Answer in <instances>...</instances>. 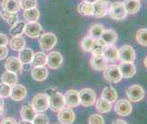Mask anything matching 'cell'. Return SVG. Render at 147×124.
<instances>
[{
    "label": "cell",
    "mask_w": 147,
    "mask_h": 124,
    "mask_svg": "<svg viewBox=\"0 0 147 124\" xmlns=\"http://www.w3.org/2000/svg\"><path fill=\"white\" fill-rule=\"evenodd\" d=\"M46 94L49 98V108L55 112H59L65 107L64 95H62L56 88H49L46 90Z\"/></svg>",
    "instance_id": "1"
},
{
    "label": "cell",
    "mask_w": 147,
    "mask_h": 124,
    "mask_svg": "<svg viewBox=\"0 0 147 124\" xmlns=\"http://www.w3.org/2000/svg\"><path fill=\"white\" fill-rule=\"evenodd\" d=\"M108 15L113 19L123 20L127 17L128 14L126 12L123 2L117 1V2H113V4L110 5Z\"/></svg>",
    "instance_id": "2"
},
{
    "label": "cell",
    "mask_w": 147,
    "mask_h": 124,
    "mask_svg": "<svg viewBox=\"0 0 147 124\" xmlns=\"http://www.w3.org/2000/svg\"><path fill=\"white\" fill-rule=\"evenodd\" d=\"M33 108L37 112H44L49 108V98L46 93H38L33 98Z\"/></svg>",
    "instance_id": "3"
},
{
    "label": "cell",
    "mask_w": 147,
    "mask_h": 124,
    "mask_svg": "<svg viewBox=\"0 0 147 124\" xmlns=\"http://www.w3.org/2000/svg\"><path fill=\"white\" fill-rule=\"evenodd\" d=\"M104 79L110 83H118L123 80L120 69L117 65H110L103 70Z\"/></svg>",
    "instance_id": "4"
},
{
    "label": "cell",
    "mask_w": 147,
    "mask_h": 124,
    "mask_svg": "<svg viewBox=\"0 0 147 124\" xmlns=\"http://www.w3.org/2000/svg\"><path fill=\"white\" fill-rule=\"evenodd\" d=\"M80 95V102L84 107L92 106L96 101V94L95 91L89 88L82 89L79 92Z\"/></svg>",
    "instance_id": "5"
},
{
    "label": "cell",
    "mask_w": 147,
    "mask_h": 124,
    "mask_svg": "<svg viewBox=\"0 0 147 124\" xmlns=\"http://www.w3.org/2000/svg\"><path fill=\"white\" fill-rule=\"evenodd\" d=\"M57 37L56 35L53 33H43L41 35V37L39 38V44H40V48L44 51H49L51 50L56 43H57Z\"/></svg>",
    "instance_id": "6"
},
{
    "label": "cell",
    "mask_w": 147,
    "mask_h": 124,
    "mask_svg": "<svg viewBox=\"0 0 147 124\" xmlns=\"http://www.w3.org/2000/svg\"><path fill=\"white\" fill-rule=\"evenodd\" d=\"M126 95L131 102H139L144 98V90L140 85H131L126 89Z\"/></svg>",
    "instance_id": "7"
},
{
    "label": "cell",
    "mask_w": 147,
    "mask_h": 124,
    "mask_svg": "<svg viewBox=\"0 0 147 124\" xmlns=\"http://www.w3.org/2000/svg\"><path fill=\"white\" fill-rule=\"evenodd\" d=\"M119 60L121 62H134L135 60V51L134 48L130 45H124L118 49Z\"/></svg>",
    "instance_id": "8"
},
{
    "label": "cell",
    "mask_w": 147,
    "mask_h": 124,
    "mask_svg": "<svg viewBox=\"0 0 147 124\" xmlns=\"http://www.w3.org/2000/svg\"><path fill=\"white\" fill-rule=\"evenodd\" d=\"M114 111L121 117L129 116L133 111V106H131V103L127 100H119L116 101L114 105Z\"/></svg>",
    "instance_id": "9"
},
{
    "label": "cell",
    "mask_w": 147,
    "mask_h": 124,
    "mask_svg": "<svg viewBox=\"0 0 147 124\" xmlns=\"http://www.w3.org/2000/svg\"><path fill=\"white\" fill-rule=\"evenodd\" d=\"M24 33L31 38H37L43 34V30L38 22H28L25 26Z\"/></svg>",
    "instance_id": "10"
},
{
    "label": "cell",
    "mask_w": 147,
    "mask_h": 124,
    "mask_svg": "<svg viewBox=\"0 0 147 124\" xmlns=\"http://www.w3.org/2000/svg\"><path fill=\"white\" fill-rule=\"evenodd\" d=\"M110 5V2L106 0H98L93 4V16L98 18L105 17L108 14Z\"/></svg>",
    "instance_id": "11"
},
{
    "label": "cell",
    "mask_w": 147,
    "mask_h": 124,
    "mask_svg": "<svg viewBox=\"0 0 147 124\" xmlns=\"http://www.w3.org/2000/svg\"><path fill=\"white\" fill-rule=\"evenodd\" d=\"M108 60L103 55H92L90 60V67L96 71H102L108 66Z\"/></svg>",
    "instance_id": "12"
},
{
    "label": "cell",
    "mask_w": 147,
    "mask_h": 124,
    "mask_svg": "<svg viewBox=\"0 0 147 124\" xmlns=\"http://www.w3.org/2000/svg\"><path fill=\"white\" fill-rule=\"evenodd\" d=\"M59 123H72L75 121V113L70 107H64L58 113Z\"/></svg>",
    "instance_id": "13"
},
{
    "label": "cell",
    "mask_w": 147,
    "mask_h": 124,
    "mask_svg": "<svg viewBox=\"0 0 147 124\" xmlns=\"http://www.w3.org/2000/svg\"><path fill=\"white\" fill-rule=\"evenodd\" d=\"M63 62V57L58 51H51L47 55V65L52 69H57L61 66Z\"/></svg>",
    "instance_id": "14"
},
{
    "label": "cell",
    "mask_w": 147,
    "mask_h": 124,
    "mask_svg": "<svg viewBox=\"0 0 147 124\" xmlns=\"http://www.w3.org/2000/svg\"><path fill=\"white\" fill-rule=\"evenodd\" d=\"M64 100H65V106L70 107V108L78 107L80 104L79 91L75 90H68L66 92V94L64 95Z\"/></svg>",
    "instance_id": "15"
},
{
    "label": "cell",
    "mask_w": 147,
    "mask_h": 124,
    "mask_svg": "<svg viewBox=\"0 0 147 124\" xmlns=\"http://www.w3.org/2000/svg\"><path fill=\"white\" fill-rule=\"evenodd\" d=\"M118 67L121 76L124 79H131L136 73V68L134 62H121Z\"/></svg>",
    "instance_id": "16"
},
{
    "label": "cell",
    "mask_w": 147,
    "mask_h": 124,
    "mask_svg": "<svg viewBox=\"0 0 147 124\" xmlns=\"http://www.w3.org/2000/svg\"><path fill=\"white\" fill-rule=\"evenodd\" d=\"M37 114V111H35L32 105H24L21 108L20 111V116H21L22 121L21 122H26V123H32L33 119L35 118Z\"/></svg>",
    "instance_id": "17"
},
{
    "label": "cell",
    "mask_w": 147,
    "mask_h": 124,
    "mask_svg": "<svg viewBox=\"0 0 147 124\" xmlns=\"http://www.w3.org/2000/svg\"><path fill=\"white\" fill-rule=\"evenodd\" d=\"M27 96V89L20 84H15L11 87L10 97L15 101H21Z\"/></svg>",
    "instance_id": "18"
},
{
    "label": "cell",
    "mask_w": 147,
    "mask_h": 124,
    "mask_svg": "<svg viewBox=\"0 0 147 124\" xmlns=\"http://www.w3.org/2000/svg\"><path fill=\"white\" fill-rule=\"evenodd\" d=\"M5 68L7 71H11L14 73H20L22 70V62L18 57H10L6 61Z\"/></svg>",
    "instance_id": "19"
},
{
    "label": "cell",
    "mask_w": 147,
    "mask_h": 124,
    "mask_svg": "<svg viewBox=\"0 0 147 124\" xmlns=\"http://www.w3.org/2000/svg\"><path fill=\"white\" fill-rule=\"evenodd\" d=\"M102 55L106 58L108 61L111 62H115L119 60V52L117 46H115L113 44L106 45L104 48Z\"/></svg>",
    "instance_id": "20"
},
{
    "label": "cell",
    "mask_w": 147,
    "mask_h": 124,
    "mask_svg": "<svg viewBox=\"0 0 147 124\" xmlns=\"http://www.w3.org/2000/svg\"><path fill=\"white\" fill-rule=\"evenodd\" d=\"M32 78L37 81H44L49 76V70L45 66H35L31 70Z\"/></svg>",
    "instance_id": "21"
},
{
    "label": "cell",
    "mask_w": 147,
    "mask_h": 124,
    "mask_svg": "<svg viewBox=\"0 0 147 124\" xmlns=\"http://www.w3.org/2000/svg\"><path fill=\"white\" fill-rule=\"evenodd\" d=\"M1 7L6 11L18 13L21 9V0H3Z\"/></svg>",
    "instance_id": "22"
},
{
    "label": "cell",
    "mask_w": 147,
    "mask_h": 124,
    "mask_svg": "<svg viewBox=\"0 0 147 124\" xmlns=\"http://www.w3.org/2000/svg\"><path fill=\"white\" fill-rule=\"evenodd\" d=\"M100 98H102V99L106 100L111 103H113L117 100L118 94H117V91H116L113 87H105L102 90V91H101Z\"/></svg>",
    "instance_id": "23"
},
{
    "label": "cell",
    "mask_w": 147,
    "mask_h": 124,
    "mask_svg": "<svg viewBox=\"0 0 147 124\" xmlns=\"http://www.w3.org/2000/svg\"><path fill=\"white\" fill-rule=\"evenodd\" d=\"M123 4L126 12L129 15L136 14L141 8V3L138 0H124Z\"/></svg>",
    "instance_id": "24"
},
{
    "label": "cell",
    "mask_w": 147,
    "mask_h": 124,
    "mask_svg": "<svg viewBox=\"0 0 147 124\" xmlns=\"http://www.w3.org/2000/svg\"><path fill=\"white\" fill-rule=\"evenodd\" d=\"M100 38L107 45H110V44H114L117 41L118 36L116 31L113 29H107V30L104 29V31L100 36Z\"/></svg>",
    "instance_id": "25"
},
{
    "label": "cell",
    "mask_w": 147,
    "mask_h": 124,
    "mask_svg": "<svg viewBox=\"0 0 147 124\" xmlns=\"http://www.w3.org/2000/svg\"><path fill=\"white\" fill-rule=\"evenodd\" d=\"M9 46L14 51H20L25 48L26 41H25L24 38L20 37V36H15V37L9 41Z\"/></svg>",
    "instance_id": "26"
},
{
    "label": "cell",
    "mask_w": 147,
    "mask_h": 124,
    "mask_svg": "<svg viewBox=\"0 0 147 124\" xmlns=\"http://www.w3.org/2000/svg\"><path fill=\"white\" fill-rule=\"evenodd\" d=\"M33 57H34L33 50L28 48H24L22 50L19 51V54H18V59L22 62V64L31 63Z\"/></svg>",
    "instance_id": "27"
},
{
    "label": "cell",
    "mask_w": 147,
    "mask_h": 124,
    "mask_svg": "<svg viewBox=\"0 0 147 124\" xmlns=\"http://www.w3.org/2000/svg\"><path fill=\"white\" fill-rule=\"evenodd\" d=\"M95 107L97 108V111L100 113H107L111 111V108H113L111 103L102 99V98H100V99L95 101Z\"/></svg>",
    "instance_id": "28"
},
{
    "label": "cell",
    "mask_w": 147,
    "mask_h": 124,
    "mask_svg": "<svg viewBox=\"0 0 147 124\" xmlns=\"http://www.w3.org/2000/svg\"><path fill=\"white\" fill-rule=\"evenodd\" d=\"M23 17L28 22H37L39 18V11L37 7L26 9L23 12Z\"/></svg>",
    "instance_id": "29"
},
{
    "label": "cell",
    "mask_w": 147,
    "mask_h": 124,
    "mask_svg": "<svg viewBox=\"0 0 147 124\" xmlns=\"http://www.w3.org/2000/svg\"><path fill=\"white\" fill-rule=\"evenodd\" d=\"M78 12L84 17L87 16H93V4L88 2H82L78 7Z\"/></svg>",
    "instance_id": "30"
},
{
    "label": "cell",
    "mask_w": 147,
    "mask_h": 124,
    "mask_svg": "<svg viewBox=\"0 0 147 124\" xmlns=\"http://www.w3.org/2000/svg\"><path fill=\"white\" fill-rule=\"evenodd\" d=\"M0 16H1L2 18L4 20H6L7 24L11 26V27L15 23H17L18 21V16L17 13L8 12V11H6V10L2 9L1 11H0Z\"/></svg>",
    "instance_id": "31"
},
{
    "label": "cell",
    "mask_w": 147,
    "mask_h": 124,
    "mask_svg": "<svg viewBox=\"0 0 147 124\" xmlns=\"http://www.w3.org/2000/svg\"><path fill=\"white\" fill-rule=\"evenodd\" d=\"M106 45L107 44H106L100 38H96V39H94L93 46H92V51H90V52L92 53V55H102Z\"/></svg>",
    "instance_id": "32"
},
{
    "label": "cell",
    "mask_w": 147,
    "mask_h": 124,
    "mask_svg": "<svg viewBox=\"0 0 147 124\" xmlns=\"http://www.w3.org/2000/svg\"><path fill=\"white\" fill-rule=\"evenodd\" d=\"M32 65L35 66H45L47 64V54L44 51H39L34 54L32 59Z\"/></svg>",
    "instance_id": "33"
},
{
    "label": "cell",
    "mask_w": 147,
    "mask_h": 124,
    "mask_svg": "<svg viewBox=\"0 0 147 124\" xmlns=\"http://www.w3.org/2000/svg\"><path fill=\"white\" fill-rule=\"evenodd\" d=\"M1 80L4 83L8 84L10 86H13L15 84H17V82H18V75H17V73H14V72L7 70V72H5V73L2 75Z\"/></svg>",
    "instance_id": "34"
},
{
    "label": "cell",
    "mask_w": 147,
    "mask_h": 124,
    "mask_svg": "<svg viewBox=\"0 0 147 124\" xmlns=\"http://www.w3.org/2000/svg\"><path fill=\"white\" fill-rule=\"evenodd\" d=\"M104 31V28L100 24H94L89 29V36H90L94 39L100 38L101 34Z\"/></svg>",
    "instance_id": "35"
},
{
    "label": "cell",
    "mask_w": 147,
    "mask_h": 124,
    "mask_svg": "<svg viewBox=\"0 0 147 124\" xmlns=\"http://www.w3.org/2000/svg\"><path fill=\"white\" fill-rule=\"evenodd\" d=\"M135 38L140 45L147 46V28H141L136 31Z\"/></svg>",
    "instance_id": "36"
},
{
    "label": "cell",
    "mask_w": 147,
    "mask_h": 124,
    "mask_svg": "<svg viewBox=\"0 0 147 124\" xmlns=\"http://www.w3.org/2000/svg\"><path fill=\"white\" fill-rule=\"evenodd\" d=\"M25 26H26V23L24 21H18L17 23H15L11 29H10V34L12 36H20L24 33V29H25Z\"/></svg>",
    "instance_id": "37"
},
{
    "label": "cell",
    "mask_w": 147,
    "mask_h": 124,
    "mask_svg": "<svg viewBox=\"0 0 147 124\" xmlns=\"http://www.w3.org/2000/svg\"><path fill=\"white\" fill-rule=\"evenodd\" d=\"M93 42H94V38H92L90 36H86L84 37L80 42V46L82 49L85 51V52H90L93 46Z\"/></svg>",
    "instance_id": "38"
},
{
    "label": "cell",
    "mask_w": 147,
    "mask_h": 124,
    "mask_svg": "<svg viewBox=\"0 0 147 124\" xmlns=\"http://www.w3.org/2000/svg\"><path fill=\"white\" fill-rule=\"evenodd\" d=\"M11 87L8 84L6 83H0V97L4 98H8L10 97V92H11Z\"/></svg>",
    "instance_id": "39"
},
{
    "label": "cell",
    "mask_w": 147,
    "mask_h": 124,
    "mask_svg": "<svg viewBox=\"0 0 147 124\" xmlns=\"http://www.w3.org/2000/svg\"><path fill=\"white\" fill-rule=\"evenodd\" d=\"M37 0H21V8H23L24 10L37 7Z\"/></svg>",
    "instance_id": "40"
},
{
    "label": "cell",
    "mask_w": 147,
    "mask_h": 124,
    "mask_svg": "<svg viewBox=\"0 0 147 124\" xmlns=\"http://www.w3.org/2000/svg\"><path fill=\"white\" fill-rule=\"evenodd\" d=\"M88 122L90 124H102L104 123V119L102 116H100V114H92L90 115L88 119Z\"/></svg>",
    "instance_id": "41"
},
{
    "label": "cell",
    "mask_w": 147,
    "mask_h": 124,
    "mask_svg": "<svg viewBox=\"0 0 147 124\" xmlns=\"http://www.w3.org/2000/svg\"><path fill=\"white\" fill-rule=\"evenodd\" d=\"M49 118L42 114L41 112H39V114H36L35 118L33 119L32 121V123H49Z\"/></svg>",
    "instance_id": "42"
},
{
    "label": "cell",
    "mask_w": 147,
    "mask_h": 124,
    "mask_svg": "<svg viewBox=\"0 0 147 124\" xmlns=\"http://www.w3.org/2000/svg\"><path fill=\"white\" fill-rule=\"evenodd\" d=\"M8 55V49L7 46H0V59H4Z\"/></svg>",
    "instance_id": "43"
},
{
    "label": "cell",
    "mask_w": 147,
    "mask_h": 124,
    "mask_svg": "<svg viewBox=\"0 0 147 124\" xmlns=\"http://www.w3.org/2000/svg\"><path fill=\"white\" fill-rule=\"evenodd\" d=\"M8 42H9V40L7 36L5 34L0 33V46H7Z\"/></svg>",
    "instance_id": "44"
},
{
    "label": "cell",
    "mask_w": 147,
    "mask_h": 124,
    "mask_svg": "<svg viewBox=\"0 0 147 124\" xmlns=\"http://www.w3.org/2000/svg\"><path fill=\"white\" fill-rule=\"evenodd\" d=\"M1 123H18V121L13 118H4Z\"/></svg>",
    "instance_id": "45"
},
{
    "label": "cell",
    "mask_w": 147,
    "mask_h": 124,
    "mask_svg": "<svg viewBox=\"0 0 147 124\" xmlns=\"http://www.w3.org/2000/svg\"><path fill=\"white\" fill-rule=\"evenodd\" d=\"M31 67H32L31 63H24V64H22V69L27 71L31 69Z\"/></svg>",
    "instance_id": "46"
},
{
    "label": "cell",
    "mask_w": 147,
    "mask_h": 124,
    "mask_svg": "<svg viewBox=\"0 0 147 124\" xmlns=\"http://www.w3.org/2000/svg\"><path fill=\"white\" fill-rule=\"evenodd\" d=\"M113 123H127L125 121H123V120H115V121H113Z\"/></svg>",
    "instance_id": "47"
},
{
    "label": "cell",
    "mask_w": 147,
    "mask_h": 124,
    "mask_svg": "<svg viewBox=\"0 0 147 124\" xmlns=\"http://www.w3.org/2000/svg\"><path fill=\"white\" fill-rule=\"evenodd\" d=\"M85 2H88V3H90V4H94L95 2H97L98 0H83Z\"/></svg>",
    "instance_id": "48"
},
{
    "label": "cell",
    "mask_w": 147,
    "mask_h": 124,
    "mask_svg": "<svg viewBox=\"0 0 147 124\" xmlns=\"http://www.w3.org/2000/svg\"><path fill=\"white\" fill-rule=\"evenodd\" d=\"M4 112V106L0 105V115H2Z\"/></svg>",
    "instance_id": "49"
},
{
    "label": "cell",
    "mask_w": 147,
    "mask_h": 124,
    "mask_svg": "<svg viewBox=\"0 0 147 124\" xmlns=\"http://www.w3.org/2000/svg\"><path fill=\"white\" fill-rule=\"evenodd\" d=\"M144 67L147 69V56L144 58Z\"/></svg>",
    "instance_id": "50"
},
{
    "label": "cell",
    "mask_w": 147,
    "mask_h": 124,
    "mask_svg": "<svg viewBox=\"0 0 147 124\" xmlns=\"http://www.w3.org/2000/svg\"><path fill=\"white\" fill-rule=\"evenodd\" d=\"M0 105L4 106V100H3V98L2 97H0Z\"/></svg>",
    "instance_id": "51"
},
{
    "label": "cell",
    "mask_w": 147,
    "mask_h": 124,
    "mask_svg": "<svg viewBox=\"0 0 147 124\" xmlns=\"http://www.w3.org/2000/svg\"><path fill=\"white\" fill-rule=\"evenodd\" d=\"M138 1H141V0H138Z\"/></svg>",
    "instance_id": "52"
}]
</instances>
